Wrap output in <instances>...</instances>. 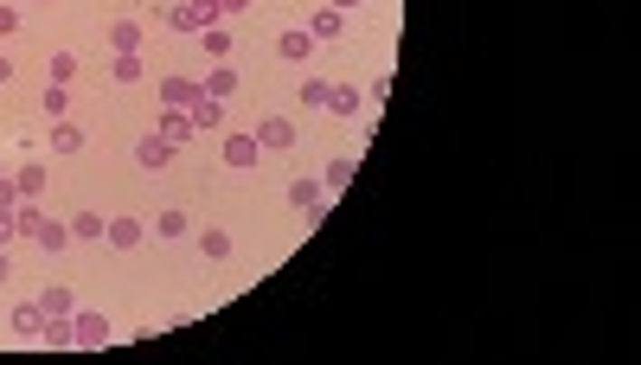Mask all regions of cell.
Listing matches in <instances>:
<instances>
[{
	"label": "cell",
	"mask_w": 641,
	"mask_h": 365,
	"mask_svg": "<svg viewBox=\"0 0 641 365\" xmlns=\"http://www.w3.org/2000/svg\"><path fill=\"white\" fill-rule=\"evenodd\" d=\"M109 314L103 308H78V314H71V340H78V346H109Z\"/></svg>",
	"instance_id": "cell-1"
},
{
	"label": "cell",
	"mask_w": 641,
	"mask_h": 365,
	"mask_svg": "<svg viewBox=\"0 0 641 365\" xmlns=\"http://www.w3.org/2000/svg\"><path fill=\"white\" fill-rule=\"evenodd\" d=\"M103 238H109V250H141V238H148V225H141V218H128V211H116L109 225H103Z\"/></svg>",
	"instance_id": "cell-2"
},
{
	"label": "cell",
	"mask_w": 641,
	"mask_h": 365,
	"mask_svg": "<svg viewBox=\"0 0 641 365\" xmlns=\"http://www.w3.org/2000/svg\"><path fill=\"white\" fill-rule=\"evenodd\" d=\"M186 116H193V128H199V135H219V128H225V103H219V97H205V90L186 103Z\"/></svg>",
	"instance_id": "cell-3"
},
{
	"label": "cell",
	"mask_w": 641,
	"mask_h": 365,
	"mask_svg": "<svg viewBox=\"0 0 641 365\" xmlns=\"http://www.w3.org/2000/svg\"><path fill=\"white\" fill-rule=\"evenodd\" d=\"M174 154H180V148H174V141H161V135H141V141H135V167H148V173H161Z\"/></svg>",
	"instance_id": "cell-4"
},
{
	"label": "cell",
	"mask_w": 641,
	"mask_h": 365,
	"mask_svg": "<svg viewBox=\"0 0 641 365\" xmlns=\"http://www.w3.org/2000/svg\"><path fill=\"white\" fill-rule=\"evenodd\" d=\"M257 148H296V122L289 116H263L257 122Z\"/></svg>",
	"instance_id": "cell-5"
},
{
	"label": "cell",
	"mask_w": 641,
	"mask_h": 365,
	"mask_svg": "<svg viewBox=\"0 0 641 365\" xmlns=\"http://www.w3.org/2000/svg\"><path fill=\"white\" fill-rule=\"evenodd\" d=\"M155 135H161V141H174V148H186V141H193L199 128H193V116H186V109H161Z\"/></svg>",
	"instance_id": "cell-6"
},
{
	"label": "cell",
	"mask_w": 641,
	"mask_h": 365,
	"mask_svg": "<svg viewBox=\"0 0 641 365\" xmlns=\"http://www.w3.org/2000/svg\"><path fill=\"white\" fill-rule=\"evenodd\" d=\"M39 308H45V321H71V314H78V295H71L64 282H52L45 295H39Z\"/></svg>",
	"instance_id": "cell-7"
},
{
	"label": "cell",
	"mask_w": 641,
	"mask_h": 365,
	"mask_svg": "<svg viewBox=\"0 0 641 365\" xmlns=\"http://www.w3.org/2000/svg\"><path fill=\"white\" fill-rule=\"evenodd\" d=\"M155 97H161V109H186V103L199 97V84H193V78H161Z\"/></svg>",
	"instance_id": "cell-8"
},
{
	"label": "cell",
	"mask_w": 641,
	"mask_h": 365,
	"mask_svg": "<svg viewBox=\"0 0 641 365\" xmlns=\"http://www.w3.org/2000/svg\"><path fill=\"white\" fill-rule=\"evenodd\" d=\"M289 205L296 211H327V186L321 180H289Z\"/></svg>",
	"instance_id": "cell-9"
},
{
	"label": "cell",
	"mask_w": 641,
	"mask_h": 365,
	"mask_svg": "<svg viewBox=\"0 0 641 365\" xmlns=\"http://www.w3.org/2000/svg\"><path fill=\"white\" fill-rule=\"evenodd\" d=\"M257 135H225V167H257Z\"/></svg>",
	"instance_id": "cell-10"
},
{
	"label": "cell",
	"mask_w": 641,
	"mask_h": 365,
	"mask_svg": "<svg viewBox=\"0 0 641 365\" xmlns=\"http://www.w3.org/2000/svg\"><path fill=\"white\" fill-rule=\"evenodd\" d=\"M276 51H282V58H296V64H308V58H315V39H308V26H289V33L276 39Z\"/></svg>",
	"instance_id": "cell-11"
},
{
	"label": "cell",
	"mask_w": 641,
	"mask_h": 365,
	"mask_svg": "<svg viewBox=\"0 0 641 365\" xmlns=\"http://www.w3.org/2000/svg\"><path fill=\"white\" fill-rule=\"evenodd\" d=\"M103 225H109L103 211H78L71 218V244H103Z\"/></svg>",
	"instance_id": "cell-12"
},
{
	"label": "cell",
	"mask_w": 641,
	"mask_h": 365,
	"mask_svg": "<svg viewBox=\"0 0 641 365\" xmlns=\"http://www.w3.org/2000/svg\"><path fill=\"white\" fill-rule=\"evenodd\" d=\"M353 173H360V154L327 161V180H321V186H327V199H334V192H346V186H353Z\"/></svg>",
	"instance_id": "cell-13"
},
{
	"label": "cell",
	"mask_w": 641,
	"mask_h": 365,
	"mask_svg": "<svg viewBox=\"0 0 641 365\" xmlns=\"http://www.w3.org/2000/svg\"><path fill=\"white\" fill-rule=\"evenodd\" d=\"M39 327H45V308L39 302H14V333L20 340H39Z\"/></svg>",
	"instance_id": "cell-14"
},
{
	"label": "cell",
	"mask_w": 641,
	"mask_h": 365,
	"mask_svg": "<svg viewBox=\"0 0 641 365\" xmlns=\"http://www.w3.org/2000/svg\"><path fill=\"white\" fill-rule=\"evenodd\" d=\"M199 90H205V97H219V103H225V97H231V90H238V70H231V64H212V70H205V84H199Z\"/></svg>",
	"instance_id": "cell-15"
},
{
	"label": "cell",
	"mask_w": 641,
	"mask_h": 365,
	"mask_svg": "<svg viewBox=\"0 0 641 365\" xmlns=\"http://www.w3.org/2000/svg\"><path fill=\"white\" fill-rule=\"evenodd\" d=\"M161 20H167V33H205V20H199V7H193V0H180V7H167Z\"/></svg>",
	"instance_id": "cell-16"
},
{
	"label": "cell",
	"mask_w": 641,
	"mask_h": 365,
	"mask_svg": "<svg viewBox=\"0 0 641 365\" xmlns=\"http://www.w3.org/2000/svg\"><path fill=\"white\" fill-rule=\"evenodd\" d=\"M340 26H346V14H340V7H321V14H308V39H340Z\"/></svg>",
	"instance_id": "cell-17"
},
{
	"label": "cell",
	"mask_w": 641,
	"mask_h": 365,
	"mask_svg": "<svg viewBox=\"0 0 641 365\" xmlns=\"http://www.w3.org/2000/svg\"><path fill=\"white\" fill-rule=\"evenodd\" d=\"M84 148V128L78 122H52V154H78Z\"/></svg>",
	"instance_id": "cell-18"
},
{
	"label": "cell",
	"mask_w": 641,
	"mask_h": 365,
	"mask_svg": "<svg viewBox=\"0 0 641 365\" xmlns=\"http://www.w3.org/2000/svg\"><path fill=\"white\" fill-rule=\"evenodd\" d=\"M14 186H20V199H39V192H45V161H26V167L14 173Z\"/></svg>",
	"instance_id": "cell-19"
},
{
	"label": "cell",
	"mask_w": 641,
	"mask_h": 365,
	"mask_svg": "<svg viewBox=\"0 0 641 365\" xmlns=\"http://www.w3.org/2000/svg\"><path fill=\"white\" fill-rule=\"evenodd\" d=\"M199 257L225 263V257H231V231H219V225H212V231H199Z\"/></svg>",
	"instance_id": "cell-20"
},
{
	"label": "cell",
	"mask_w": 641,
	"mask_h": 365,
	"mask_svg": "<svg viewBox=\"0 0 641 365\" xmlns=\"http://www.w3.org/2000/svg\"><path fill=\"white\" fill-rule=\"evenodd\" d=\"M109 45L116 51H141V20H116L109 26Z\"/></svg>",
	"instance_id": "cell-21"
},
{
	"label": "cell",
	"mask_w": 641,
	"mask_h": 365,
	"mask_svg": "<svg viewBox=\"0 0 641 365\" xmlns=\"http://www.w3.org/2000/svg\"><path fill=\"white\" fill-rule=\"evenodd\" d=\"M33 244H39V250H64V244H71V225H58V218H45Z\"/></svg>",
	"instance_id": "cell-22"
},
{
	"label": "cell",
	"mask_w": 641,
	"mask_h": 365,
	"mask_svg": "<svg viewBox=\"0 0 641 365\" xmlns=\"http://www.w3.org/2000/svg\"><path fill=\"white\" fill-rule=\"evenodd\" d=\"M109 70H116V84H141V70H148V64H141L135 51H116V64H109Z\"/></svg>",
	"instance_id": "cell-23"
},
{
	"label": "cell",
	"mask_w": 641,
	"mask_h": 365,
	"mask_svg": "<svg viewBox=\"0 0 641 365\" xmlns=\"http://www.w3.org/2000/svg\"><path fill=\"white\" fill-rule=\"evenodd\" d=\"M155 238H186V211H180V205H167V211L155 218Z\"/></svg>",
	"instance_id": "cell-24"
},
{
	"label": "cell",
	"mask_w": 641,
	"mask_h": 365,
	"mask_svg": "<svg viewBox=\"0 0 641 365\" xmlns=\"http://www.w3.org/2000/svg\"><path fill=\"white\" fill-rule=\"evenodd\" d=\"M327 109H334V116H360V90L334 84V90H327Z\"/></svg>",
	"instance_id": "cell-25"
},
{
	"label": "cell",
	"mask_w": 641,
	"mask_h": 365,
	"mask_svg": "<svg viewBox=\"0 0 641 365\" xmlns=\"http://www.w3.org/2000/svg\"><path fill=\"white\" fill-rule=\"evenodd\" d=\"M39 109H45L52 122H64V116H71V97H64V84H45V103H39Z\"/></svg>",
	"instance_id": "cell-26"
},
{
	"label": "cell",
	"mask_w": 641,
	"mask_h": 365,
	"mask_svg": "<svg viewBox=\"0 0 641 365\" xmlns=\"http://www.w3.org/2000/svg\"><path fill=\"white\" fill-rule=\"evenodd\" d=\"M199 39H205V58H231V33L225 26H205Z\"/></svg>",
	"instance_id": "cell-27"
},
{
	"label": "cell",
	"mask_w": 641,
	"mask_h": 365,
	"mask_svg": "<svg viewBox=\"0 0 641 365\" xmlns=\"http://www.w3.org/2000/svg\"><path fill=\"white\" fill-rule=\"evenodd\" d=\"M39 340H45L52 352H58V346H78V340H71V321H45V327H39Z\"/></svg>",
	"instance_id": "cell-28"
},
{
	"label": "cell",
	"mask_w": 641,
	"mask_h": 365,
	"mask_svg": "<svg viewBox=\"0 0 641 365\" xmlns=\"http://www.w3.org/2000/svg\"><path fill=\"white\" fill-rule=\"evenodd\" d=\"M71 78H78V58H71V51H52V84H71Z\"/></svg>",
	"instance_id": "cell-29"
},
{
	"label": "cell",
	"mask_w": 641,
	"mask_h": 365,
	"mask_svg": "<svg viewBox=\"0 0 641 365\" xmlns=\"http://www.w3.org/2000/svg\"><path fill=\"white\" fill-rule=\"evenodd\" d=\"M327 90H334V84H321V78H302V103H308V109H327Z\"/></svg>",
	"instance_id": "cell-30"
},
{
	"label": "cell",
	"mask_w": 641,
	"mask_h": 365,
	"mask_svg": "<svg viewBox=\"0 0 641 365\" xmlns=\"http://www.w3.org/2000/svg\"><path fill=\"white\" fill-rule=\"evenodd\" d=\"M14 238H20V218H14V211H0V244H14Z\"/></svg>",
	"instance_id": "cell-31"
},
{
	"label": "cell",
	"mask_w": 641,
	"mask_h": 365,
	"mask_svg": "<svg viewBox=\"0 0 641 365\" xmlns=\"http://www.w3.org/2000/svg\"><path fill=\"white\" fill-rule=\"evenodd\" d=\"M7 33H20V7H0V39Z\"/></svg>",
	"instance_id": "cell-32"
},
{
	"label": "cell",
	"mask_w": 641,
	"mask_h": 365,
	"mask_svg": "<svg viewBox=\"0 0 641 365\" xmlns=\"http://www.w3.org/2000/svg\"><path fill=\"white\" fill-rule=\"evenodd\" d=\"M219 7H225V14H250V7H257V0H219Z\"/></svg>",
	"instance_id": "cell-33"
},
{
	"label": "cell",
	"mask_w": 641,
	"mask_h": 365,
	"mask_svg": "<svg viewBox=\"0 0 641 365\" xmlns=\"http://www.w3.org/2000/svg\"><path fill=\"white\" fill-rule=\"evenodd\" d=\"M14 276V257H7V244H0V282H7Z\"/></svg>",
	"instance_id": "cell-34"
},
{
	"label": "cell",
	"mask_w": 641,
	"mask_h": 365,
	"mask_svg": "<svg viewBox=\"0 0 641 365\" xmlns=\"http://www.w3.org/2000/svg\"><path fill=\"white\" fill-rule=\"evenodd\" d=\"M334 7H340V14H353V7H366V0H334Z\"/></svg>",
	"instance_id": "cell-35"
},
{
	"label": "cell",
	"mask_w": 641,
	"mask_h": 365,
	"mask_svg": "<svg viewBox=\"0 0 641 365\" xmlns=\"http://www.w3.org/2000/svg\"><path fill=\"white\" fill-rule=\"evenodd\" d=\"M7 78H14V64H7V58H0V84H7Z\"/></svg>",
	"instance_id": "cell-36"
},
{
	"label": "cell",
	"mask_w": 641,
	"mask_h": 365,
	"mask_svg": "<svg viewBox=\"0 0 641 365\" xmlns=\"http://www.w3.org/2000/svg\"><path fill=\"white\" fill-rule=\"evenodd\" d=\"M0 180H7V173H0Z\"/></svg>",
	"instance_id": "cell-37"
}]
</instances>
